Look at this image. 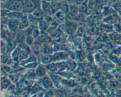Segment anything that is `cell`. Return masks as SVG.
I'll return each mask as SVG.
<instances>
[{"instance_id":"obj_1","label":"cell","mask_w":121,"mask_h":97,"mask_svg":"<svg viewBox=\"0 0 121 97\" xmlns=\"http://www.w3.org/2000/svg\"><path fill=\"white\" fill-rule=\"evenodd\" d=\"M24 0H8L4 3H2L4 5L2 8H5L10 11H17L22 13V8L24 6Z\"/></svg>"},{"instance_id":"obj_2","label":"cell","mask_w":121,"mask_h":97,"mask_svg":"<svg viewBox=\"0 0 121 97\" xmlns=\"http://www.w3.org/2000/svg\"><path fill=\"white\" fill-rule=\"evenodd\" d=\"M40 6L38 5V1L37 0H24L22 13L26 14L32 13Z\"/></svg>"},{"instance_id":"obj_3","label":"cell","mask_w":121,"mask_h":97,"mask_svg":"<svg viewBox=\"0 0 121 97\" xmlns=\"http://www.w3.org/2000/svg\"><path fill=\"white\" fill-rule=\"evenodd\" d=\"M30 48L31 53L39 60L41 56L43 54V46L35 41L31 46H30Z\"/></svg>"},{"instance_id":"obj_4","label":"cell","mask_w":121,"mask_h":97,"mask_svg":"<svg viewBox=\"0 0 121 97\" xmlns=\"http://www.w3.org/2000/svg\"><path fill=\"white\" fill-rule=\"evenodd\" d=\"M34 72H35L37 77L41 78L44 76L47 75L48 71H47V69L45 65L41 63H39L36 69L34 70Z\"/></svg>"},{"instance_id":"obj_5","label":"cell","mask_w":121,"mask_h":97,"mask_svg":"<svg viewBox=\"0 0 121 97\" xmlns=\"http://www.w3.org/2000/svg\"><path fill=\"white\" fill-rule=\"evenodd\" d=\"M51 2L47 0H41L40 1V7L45 13V14L53 15L51 9Z\"/></svg>"},{"instance_id":"obj_6","label":"cell","mask_w":121,"mask_h":97,"mask_svg":"<svg viewBox=\"0 0 121 97\" xmlns=\"http://www.w3.org/2000/svg\"><path fill=\"white\" fill-rule=\"evenodd\" d=\"M7 25L11 31L15 33L19 30V20L8 18Z\"/></svg>"},{"instance_id":"obj_7","label":"cell","mask_w":121,"mask_h":97,"mask_svg":"<svg viewBox=\"0 0 121 97\" xmlns=\"http://www.w3.org/2000/svg\"><path fill=\"white\" fill-rule=\"evenodd\" d=\"M40 79H41V84L44 88L47 89H50L53 87L54 83L50 77L48 76V75L44 76Z\"/></svg>"},{"instance_id":"obj_8","label":"cell","mask_w":121,"mask_h":97,"mask_svg":"<svg viewBox=\"0 0 121 97\" xmlns=\"http://www.w3.org/2000/svg\"><path fill=\"white\" fill-rule=\"evenodd\" d=\"M53 60L55 62H61L62 60H65L68 57V54L65 52H57L53 54Z\"/></svg>"},{"instance_id":"obj_9","label":"cell","mask_w":121,"mask_h":97,"mask_svg":"<svg viewBox=\"0 0 121 97\" xmlns=\"http://www.w3.org/2000/svg\"><path fill=\"white\" fill-rule=\"evenodd\" d=\"M29 26L30 24L27 18V15L26 14H23L22 16L19 20V30H23L27 28Z\"/></svg>"},{"instance_id":"obj_10","label":"cell","mask_w":121,"mask_h":97,"mask_svg":"<svg viewBox=\"0 0 121 97\" xmlns=\"http://www.w3.org/2000/svg\"><path fill=\"white\" fill-rule=\"evenodd\" d=\"M39 60H40V63L43 64V65H45V66L54 62L53 54H43L40 57Z\"/></svg>"},{"instance_id":"obj_11","label":"cell","mask_w":121,"mask_h":97,"mask_svg":"<svg viewBox=\"0 0 121 97\" xmlns=\"http://www.w3.org/2000/svg\"><path fill=\"white\" fill-rule=\"evenodd\" d=\"M32 14H33V15L34 16V17H35L38 21L43 20L44 18L45 13L44 12V11L43 10L42 8L40 7H40H37V8L32 13Z\"/></svg>"},{"instance_id":"obj_12","label":"cell","mask_w":121,"mask_h":97,"mask_svg":"<svg viewBox=\"0 0 121 97\" xmlns=\"http://www.w3.org/2000/svg\"><path fill=\"white\" fill-rule=\"evenodd\" d=\"M50 24L46 21L45 20H40L38 22L37 24V27L39 28V29L40 30V31L43 33H44L47 31V29L49 27Z\"/></svg>"},{"instance_id":"obj_13","label":"cell","mask_w":121,"mask_h":97,"mask_svg":"<svg viewBox=\"0 0 121 97\" xmlns=\"http://www.w3.org/2000/svg\"><path fill=\"white\" fill-rule=\"evenodd\" d=\"M23 13L21 12L17 11H10L8 13L7 17L9 19H15V20H20V18L22 16Z\"/></svg>"},{"instance_id":"obj_14","label":"cell","mask_w":121,"mask_h":97,"mask_svg":"<svg viewBox=\"0 0 121 97\" xmlns=\"http://www.w3.org/2000/svg\"><path fill=\"white\" fill-rule=\"evenodd\" d=\"M21 51V50L18 46H17L15 48H13V50L10 53L11 57L12 58V59L14 60H18V57Z\"/></svg>"},{"instance_id":"obj_15","label":"cell","mask_w":121,"mask_h":97,"mask_svg":"<svg viewBox=\"0 0 121 97\" xmlns=\"http://www.w3.org/2000/svg\"><path fill=\"white\" fill-rule=\"evenodd\" d=\"M60 6H61V2H60L59 1H52V2H51V9H52V11L53 15L56 12L60 10Z\"/></svg>"},{"instance_id":"obj_16","label":"cell","mask_w":121,"mask_h":97,"mask_svg":"<svg viewBox=\"0 0 121 97\" xmlns=\"http://www.w3.org/2000/svg\"><path fill=\"white\" fill-rule=\"evenodd\" d=\"M46 67L47 68V71L51 72V73H56L58 72V67L57 62H53L48 65H46Z\"/></svg>"},{"instance_id":"obj_17","label":"cell","mask_w":121,"mask_h":97,"mask_svg":"<svg viewBox=\"0 0 121 97\" xmlns=\"http://www.w3.org/2000/svg\"><path fill=\"white\" fill-rule=\"evenodd\" d=\"M69 13H70L74 17L76 16L79 13V6L76 4L69 5Z\"/></svg>"},{"instance_id":"obj_18","label":"cell","mask_w":121,"mask_h":97,"mask_svg":"<svg viewBox=\"0 0 121 97\" xmlns=\"http://www.w3.org/2000/svg\"><path fill=\"white\" fill-rule=\"evenodd\" d=\"M1 88L4 89L8 88L10 86L11 81L9 80L8 78H6L5 76L1 77Z\"/></svg>"},{"instance_id":"obj_19","label":"cell","mask_w":121,"mask_h":97,"mask_svg":"<svg viewBox=\"0 0 121 97\" xmlns=\"http://www.w3.org/2000/svg\"><path fill=\"white\" fill-rule=\"evenodd\" d=\"M27 18H28L30 25L34 26H37L39 21L34 17V16L33 15V14H32V13H30V14H27Z\"/></svg>"},{"instance_id":"obj_20","label":"cell","mask_w":121,"mask_h":97,"mask_svg":"<svg viewBox=\"0 0 121 97\" xmlns=\"http://www.w3.org/2000/svg\"><path fill=\"white\" fill-rule=\"evenodd\" d=\"M54 48L53 46H51L50 44L43 46V54H53L54 53Z\"/></svg>"},{"instance_id":"obj_21","label":"cell","mask_w":121,"mask_h":97,"mask_svg":"<svg viewBox=\"0 0 121 97\" xmlns=\"http://www.w3.org/2000/svg\"><path fill=\"white\" fill-rule=\"evenodd\" d=\"M77 31L76 27L73 23H69L66 25V32L69 34H73Z\"/></svg>"},{"instance_id":"obj_22","label":"cell","mask_w":121,"mask_h":97,"mask_svg":"<svg viewBox=\"0 0 121 97\" xmlns=\"http://www.w3.org/2000/svg\"><path fill=\"white\" fill-rule=\"evenodd\" d=\"M39 63L37 61L31 62L27 63L26 65H24V67L28 70H35L37 66L39 65Z\"/></svg>"},{"instance_id":"obj_23","label":"cell","mask_w":121,"mask_h":97,"mask_svg":"<svg viewBox=\"0 0 121 97\" xmlns=\"http://www.w3.org/2000/svg\"><path fill=\"white\" fill-rule=\"evenodd\" d=\"M18 46L20 48V49L21 50H24L25 52H27L28 53H31V48H30V46H28L24 41H21V42L19 43L18 44Z\"/></svg>"},{"instance_id":"obj_24","label":"cell","mask_w":121,"mask_h":97,"mask_svg":"<svg viewBox=\"0 0 121 97\" xmlns=\"http://www.w3.org/2000/svg\"><path fill=\"white\" fill-rule=\"evenodd\" d=\"M53 15L54 17H56L58 20H60L61 22H64L66 20V14L60 10L56 12Z\"/></svg>"},{"instance_id":"obj_25","label":"cell","mask_w":121,"mask_h":97,"mask_svg":"<svg viewBox=\"0 0 121 97\" xmlns=\"http://www.w3.org/2000/svg\"><path fill=\"white\" fill-rule=\"evenodd\" d=\"M30 53H28L27 52H25L24 50H21L20 52V54L19 55L18 57V61L19 62H21L24 61V60H26L27 57H28V56L30 54Z\"/></svg>"},{"instance_id":"obj_26","label":"cell","mask_w":121,"mask_h":97,"mask_svg":"<svg viewBox=\"0 0 121 97\" xmlns=\"http://www.w3.org/2000/svg\"><path fill=\"white\" fill-rule=\"evenodd\" d=\"M60 11L63 12L65 14H67L69 11V4L67 2H61Z\"/></svg>"},{"instance_id":"obj_27","label":"cell","mask_w":121,"mask_h":97,"mask_svg":"<svg viewBox=\"0 0 121 97\" xmlns=\"http://www.w3.org/2000/svg\"><path fill=\"white\" fill-rule=\"evenodd\" d=\"M24 41L28 45V46H30L35 42V39L33 38V37L32 36L31 34H28V35H27L25 37Z\"/></svg>"},{"instance_id":"obj_28","label":"cell","mask_w":121,"mask_h":97,"mask_svg":"<svg viewBox=\"0 0 121 97\" xmlns=\"http://www.w3.org/2000/svg\"><path fill=\"white\" fill-rule=\"evenodd\" d=\"M41 32L40 31V30L39 29V28H38L37 27H36L34 30H33V31H32L31 35L33 37V38H34L35 40L38 37H39V35L41 34Z\"/></svg>"},{"instance_id":"obj_29","label":"cell","mask_w":121,"mask_h":97,"mask_svg":"<svg viewBox=\"0 0 121 97\" xmlns=\"http://www.w3.org/2000/svg\"><path fill=\"white\" fill-rule=\"evenodd\" d=\"M50 77L51 79H52V80H53L54 84L55 82H59L60 81V79H61V78L59 77V76L57 75V74H56L55 73H52V75Z\"/></svg>"},{"instance_id":"obj_30","label":"cell","mask_w":121,"mask_h":97,"mask_svg":"<svg viewBox=\"0 0 121 97\" xmlns=\"http://www.w3.org/2000/svg\"><path fill=\"white\" fill-rule=\"evenodd\" d=\"M79 13H85V12L87 11V6L85 5V4H82L79 5Z\"/></svg>"},{"instance_id":"obj_31","label":"cell","mask_w":121,"mask_h":97,"mask_svg":"<svg viewBox=\"0 0 121 97\" xmlns=\"http://www.w3.org/2000/svg\"><path fill=\"white\" fill-rule=\"evenodd\" d=\"M7 47H8V46H7V44H5V42L3 40H2V41H1V54L6 53L7 50Z\"/></svg>"},{"instance_id":"obj_32","label":"cell","mask_w":121,"mask_h":97,"mask_svg":"<svg viewBox=\"0 0 121 97\" xmlns=\"http://www.w3.org/2000/svg\"><path fill=\"white\" fill-rule=\"evenodd\" d=\"M85 1V0H74V4L77 5H80L83 4Z\"/></svg>"},{"instance_id":"obj_33","label":"cell","mask_w":121,"mask_h":97,"mask_svg":"<svg viewBox=\"0 0 121 97\" xmlns=\"http://www.w3.org/2000/svg\"><path fill=\"white\" fill-rule=\"evenodd\" d=\"M77 32H78V34H79L80 36V35H82L83 34H84V33H85V32H84V30L83 28H80L78 30H77Z\"/></svg>"},{"instance_id":"obj_34","label":"cell","mask_w":121,"mask_h":97,"mask_svg":"<svg viewBox=\"0 0 121 97\" xmlns=\"http://www.w3.org/2000/svg\"><path fill=\"white\" fill-rule=\"evenodd\" d=\"M8 0H1V2L2 3H4V2H5L6 1H7Z\"/></svg>"}]
</instances>
